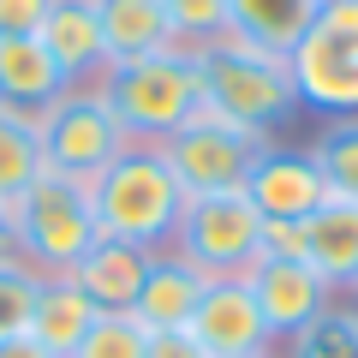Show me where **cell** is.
<instances>
[{"mask_svg":"<svg viewBox=\"0 0 358 358\" xmlns=\"http://www.w3.org/2000/svg\"><path fill=\"white\" fill-rule=\"evenodd\" d=\"M310 162L322 167L334 197H358V114H341L317 131L310 143Z\"/></svg>","mask_w":358,"mask_h":358,"instance_id":"obj_21","label":"cell"},{"mask_svg":"<svg viewBox=\"0 0 358 358\" xmlns=\"http://www.w3.org/2000/svg\"><path fill=\"white\" fill-rule=\"evenodd\" d=\"M90 209H96V233L102 239L162 251V245H173L185 192H179L173 167L162 162L155 143H131L126 155H114L102 173L90 179Z\"/></svg>","mask_w":358,"mask_h":358,"instance_id":"obj_1","label":"cell"},{"mask_svg":"<svg viewBox=\"0 0 358 358\" xmlns=\"http://www.w3.org/2000/svg\"><path fill=\"white\" fill-rule=\"evenodd\" d=\"M173 251L185 263H197L209 281H245L263 263V215L257 203L239 192H209V197H185L173 227Z\"/></svg>","mask_w":358,"mask_h":358,"instance_id":"obj_5","label":"cell"},{"mask_svg":"<svg viewBox=\"0 0 358 358\" xmlns=\"http://www.w3.org/2000/svg\"><path fill=\"white\" fill-rule=\"evenodd\" d=\"M162 6L179 48H203V42L227 36V0H162Z\"/></svg>","mask_w":358,"mask_h":358,"instance_id":"obj_25","label":"cell"},{"mask_svg":"<svg viewBox=\"0 0 358 358\" xmlns=\"http://www.w3.org/2000/svg\"><path fill=\"white\" fill-rule=\"evenodd\" d=\"M281 358H358V310L329 305L322 317H310L299 334H287Z\"/></svg>","mask_w":358,"mask_h":358,"instance_id":"obj_22","label":"cell"},{"mask_svg":"<svg viewBox=\"0 0 358 358\" xmlns=\"http://www.w3.org/2000/svg\"><path fill=\"white\" fill-rule=\"evenodd\" d=\"M263 143L268 138H257V131L221 120L215 108L203 102L192 126H179L173 138H162L155 150H162V162L173 167V179H179L185 197H209V192H239Z\"/></svg>","mask_w":358,"mask_h":358,"instance_id":"obj_8","label":"cell"},{"mask_svg":"<svg viewBox=\"0 0 358 358\" xmlns=\"http://www.w3.org/2000/svg\"><path fill=\"white\" fill-rule=\"evenodd\" d=\"M251 358H275V346H268V352H251Z\"/></svg>","mask_w":358,"mask_h":358,"instance_id":"obj_31","label":"cell"},{"mask_svg":"<svg viewBox=\"0 0 358 358\" xmlns=\"http://www.w3.org/2000/svg\"><path fill=\"white\" fill-rule=\"evenodd\" d=\"M48 173L42 162V138H36V114H18V108H0V203L13 209L18 197Z\"/></svg>","mask_w":358,"mask_h":358,"instance_id":"obj_20","label":"cell"},{"mask_svg":"<svg viewBox=\"0 0 358 358\" xmlns=\"http://www.w3.org/2000/svg\"><path fill=\"white\" fill-rule=\"evenodd\" d=\"M143 358H209V352L192 341V329H162V334H150V352Z\"/></svg>","mask_w":358,"mask_h":358,"instance_id":"obj_28","label":"cell"},{"mask_svg":"<svg viewBox=\"0 0 358 358\" xmlns=\"http://www.w3.org/2000/svg\"><path fill=\"white\" fill-rule=\"evenodd\" d=\"M305 227V263L329 287H358V197H329Z\"/></svg>","mask_w":358,"mask_h":358,"instance_id":"obj_17","label":"cell"},{"mask_svg":"<svg viewBox=\"0 0 358 358\" xmlns=\"http://www.w3.org/2000/svg\"><path fill=\"white\" fill-rule=\"evenodd\" d=\"M96 90H102V102L120 114V126L138 143L173 138V131L192 126L197 108H203V78H197L192 48H167V54H150V60L108 66V72L96 78Z\"/></svg>","mask_w":358,"mask_h":358,"instance_id":"obj_3","label":"cell"},{"mask_svg":"<svg viewBox=\"0 0 358 358\" xmlns=\"http://www.w3.org/2000/svg\"><path fill=\"white\" fill-rule=\"evenodd\" d=\"M6 257H18V233H13V209L0 203V263Z\"/></svg>","mask_w":358,"mask_h":358,"instance_id":"obj_30","label":"cell"},{"mask_svg":"<svg viewBox=\"0 0 358 358\" xmlns=\"http://www.w3.org/2000/svg\"><path fill=\"white\" fill-rule=\"evenodd\" d=\"M143 352H150V329L131 310H102L72 358H143Z\"/></svg>","mask_w":358,"mask_h":358,"instance_id":"obj_23","label":"cell"},{"mask_svg":"<svg viewBox=\"0 0 358 358\" xmlns=\"http://www.w3.org/2000/svg\"><path fill=\"white\" fill-rule=\"evenodd\" d=\"M36 138H42L48 173H66V179H78V185H90L114 155H126L131 143H138L126 126H120V114L102 102L96 84H72L60 102L42 108L36 114Z\"/></svg>","mask_w":358,"mask_h":358,"instance_id":"obj_6","label":"cell"},{"mask_svg":"<svg viewBox=\"0 0 358 358\" xmlns=\"http://www.w3.org/2000/svg\"><path fill=\"white\" fill-rule=\"evenodd\" d=\"M0 358H54V352L36 346L30 334H0Z\"/></svg>","mask_w":358,"mask_h":358,"instance_id":"obj_29","label":"cell"},{"mask_svg":"<svg viewBox=\"0 0 358 358\" xmlns=\"http://www.w3.org/2000/svg\"><path fill=\"white\" fill-rule=\"evenodd\" d=\"M245 287H251L257 310H263V322H268V341L299 334L310 317L329 310V293H334L310 263H275V257H263V263L245 275Z\"/></svg>","mask_w":358,"mask_h":358,"instance_id":"obj_11","label":"cell"},{"mask_svg":"<svg viewBox=\"0 0 358 358\" xmlns=\"http://www.w3.org/2000/svg\"><path fill=\"white\" fill-rule=\"evenodd\" d=\"M54 0H0V36H36Z\"/></svg>","mask_w":358,"mask_h":358,"instance_id":"obj_27","label":"cell"},{"mask_svg":"<svg viewBox=\"0 0 358 358\" xmlns=\"http://www.w3.org/2000/svg\"><path fill=\"white\" fill-rule=\"evenodd\" d=\"M66 72L54 66V54L36 36H0V108L18 114H42L48 102L66 96Z\"/></svg>","mask_w":358,"mask_h":358,"instance_id":"obj_15","label":"cell"},{"mask_svg":"<svg viewBox=\"0 0 358 358\" xmlns=\"http://www.w3.org/2000/svg\"><path fill=\"white\" fill-rule=\"evenodd\" d=\"M245 197L257 203L263 221H305L329 203V179L310 162V150H287V143H263L245 173Z\"/></svg>","mask_w":358,"mask_h":358,"instance_id":"obj_9","label":"cell"},{"mask_svg":"<svg viewBox=\"0 0 358 358\" xmlns=\"http://www.w3.org/2000/svg\"><path fill=\"white\" fill-rule=\"evenodd\" d=\"M96 18H102L108 66L150 60V54L179 48V36H173V24H167V6H162V0H96Z\"/></svg>","mask_w":358,"mask_h":358,"instance_id":"obj_16","label":"cell"},{"mask_svg":"<svg viewBox=\"0 0 358 358\" xmlns=\"http://www.w3.org/2000/svg\"><path fill=\"white\" fill-rule=\"evenodd\" d=\"M143 275H150V251H143V245H126V239H96L72 268H66V281H72L96 310H131Z\"/></svg>","mask_w":358,"mask_h":358,"instance_id":"obj_14","label":"cell"},{"mask_svg":"<svg viewBox=\"0 0 358 358\" xmlns=\"http://www.w3.org/2000/svg\"><path fill=\"white\" fill-rule=\"evenodd\" d=\"M13 233H18V257L36 275H66L90 245L102 239L96 233V209H90V185H78L66 173H42L13 203Z\"/></svg>","mask_w":358,"mask_h":358,"instance_id":"obj_4","label":"cell"},{"mask_svg":"<svg viewBox=\"0 0 358 358\" xmlns=\"http://www.w3.org/2000/svg\"><path fill=\"white\" fill-rule=\"evenodd\" d=\"M192 60H197V78H203V102L233 126L268 138L275 126H287L299 114V84H293L287 54L251 48L239 36H215L203 48H192Z\"/></svg>","mask_w":358,"mask_h":358,"instance_id":"obj_2","label":"cell"},{"mask_svg":"<svg viewBox=\"0 0 358 358\" xmlns=\"http://www.w3.org/2000/svg\"><path fill=\"white\" fill-rule=\"evenodd\" d=\"M36 293H42V275L24 257H6V263H0V334H24L30 329Z\"/></svg>","mask_w":358,"mask_h":358,"instance_id":"obj_24","label":"cell"},{"mask_svg":"<svg viewBox=\"0 0 358 358\" xmlns=\"http://www.w3.org/2000/svg\"><path fill=\"white\" fill-rule=\"evenodd\" d=\"M203 293H209V275H203L197 263H185L173 245H162V251H150V275H143V287H138L131 317H138L150 334L185 329V322H192V310L203 305Z\"/></svg>","mask_w":358,"mask_h":358,"instance_id":"obj_12","label":"cell"},{"mask_svg":"<svg viewBox=\"0 0 358 358\" xmlns=\"http://www.w3.org/2000/svg\"><path fill=\"white\" fill-rule=\"evenodd\" d=\"M287 66L299 84V108H317L329 120L358 114V0H322L317 24L299 36Z\"/></svg>","mask_w":358,"mask_h":358,"instance_id":"obj_7","label":"cell"},{"mask_svg":"<svg viewBox=\"0 0 358 358\" xmlns=\"http://www.w3.org/2000/svg\"><path fill=\"white\" fill-rule=\"evenodd\" d=\"M185 329H192V341L203 346L209 358H251V352H268V346H275L245 281H209L203 305L192 310Z\"/></svg>","mask_w":358,"mask_h":358,"instance_id":"obj_10","label":"cell"},{"mask_svg":"<svg viewBox=\"0 0 358 358\" xmlns=\"http://www.w3.org/2000/svg\"><path fill=\"white\" fill-rule=\"evenodd\" d=\"M96 317H102V310L90 305L66 275H42V293H36V310H30V329H24V334H30L36 346H48L54 358H72Z\"/></svg>","mask_w":358,"mask_h":358,"instance_id":"obj_19","label":"cell"},{"mask_svg":"<svg viewBox=\"0 0 358 358\" xmlns=\"http://www.w3.org/2000/svg\"><path fill=\"white\" fill-rule=\"evenodd\" d=\"M322 0H227V36L268 54H293L299 36L317 24Z\"/></svg>","mask_w":358,"mask_h":358,"instance_id":"obj_18","label":"cell"},{"mask_svg":"<svg viewBox=\"0 0 358 358\" xmlns=\"http://www.w3.org/2000/svg\"><path fill=\"white\" fill-rule=\"evenodd\" d=\"M36 42L54 54V66L66 72V84H96L108 72V48H102V18L96 0H54L42 18Z\"/></svg>","mask_w":358,"mask_h":358,"instance_id":"obj_13","label":"cell"},{"mask_svg":"<svg viewBox=\"0 0 358 358\" xmlns=\"http://www.w3.org/2000/svg\"><path fill=\"white\" fill-rule=\"evenodd\" d=\"M263 257H275V263H305V227L299 221H263Z\"/></svg>","mask_w":358,"mask_h":358,"instance_id":"obj_26","label":"cell"}]
</instances>
